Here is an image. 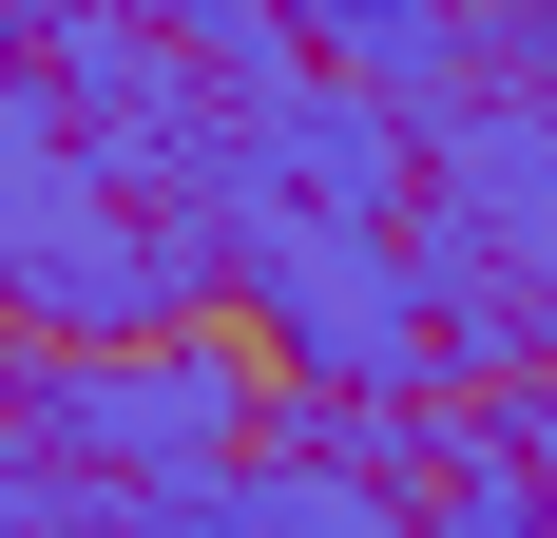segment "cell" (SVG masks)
Masks as SVG:
<instances>
[{"label":"cell","instance_id":"ba28073f","mask_svg":"<svg viewBox=\"0 0 557 538\" xmlns=\"http://www.w3.org/2000/svg\"><path fill=\"white\" fill-rule=\"evenodd\" d=\"M423 519H443V538H557V481L519 462V442H443V481H423Z\"/></svg>","mask_w":557,"mask_h":538},{"label":"cell","instance_id":"9c48e42d","mask_svg":"<svg viewBox=\"0 0 557 538\" xmlns=\"http://www.w3.org/2000/svg\"><path fill=\"white\" fill-rule=\"evenodd\" d=\"M481 77H500V97H539V115H557V0H539V20H500V39H481Z\"/></svg>","mask_w":557,"mask_h":538},{"label":"cell","instance_id":"277c9868","mask_svg":"<svg viewBox=\"0 0 557 538\" xmlns=\"http://www.w3.org/2000/svg\"><path fill=\"white\" fill-rule=\"evenodd\" d=\"M77 193H97V155H77V115H58V77H39V20L0 0V269H20L39 212H77Z\"/></svg>","mask_w":557,"mask_h":538},{"label":"cell","instance_id":"30bf717a","mask_svg":"<svg viewBox=\"0 0 557 538\" xmlns=\"http://www.w3.org/2000/svg\"><path fill=\"white\" fill-rule=\"evenodd\" d=\"M481 442H519V462H539V481H557V366H519V404H500V424H481Z\"/></svg>","mask_w":557,"mask_h":538},{"label":"cell","instance_id":"3957f363","mask_svg":"<svg viewBox=\"0 0 557 538\" xmlns=\"http://www.w3.org/2000/svg\"><path fill=\"white\" fill-rule=\"evenodd\" d=\"M250 346L212 327H135V346H39V366H0V424L20 462L58 481H193V462H250Z\"/></svg>","mask_w":557,"mask_h":538},{"label":"cell","instance_id":"6da1fadb","mask_svg":"<svg viewBox=\"0 0 557 538\" xmlns=\"http://www.w3.org/2000/svg\"><path fill=\"white\" fill-rule=\"evenodd\" d=\"M173 231L212 250V289L250 308V346H270L308 404H423V384H443V308H423L404 212H308V193L212 173Z\"/></svg>","mask_w":557,"mask_h":538},{"label":"cell","instance_id":"7a4b0ae2","mask_svg":"<svg viewBox=\"0 0 557 538\" xmlns=\"http://www.w3.org/2000/svg\"><path fill=\"white\" fill-rule=\"evenodd\" d=\"M404 250H423L443 366H557V115L539 97H443Z\"/></svg>","mask_w":557,"mask_h":538},{"label":"cell","instance_id":"5b68a950","mask_svg":"<svg viewBox=\"0 0 557 538\" xmlns=\"http://www.w3.org/2000/svg\"><path fill=\"white\" fill-rule=\"evenodd\" d=\"M58 538H288L270 462H193V481H58Z\"/></svg>","mask_w":557,"mask_h":538},{"label":"cell","instance_id":"8992f818","mask_svg":"<svg viewBox=\"0 0 557 538\" xmlns=\"http://www.w3.org/2000/svg\"><path fill=\"white\" fill-rule=\"evenodd\" d=\"M270 519H288V538H443L404 481H366L346 442H288V462H270Z\"/></svg>","mask_w":557,"mask_h":538},{"label":"cell","instance_id":"8fae6325","mask_svg":"<svg viewBox=\"0 0 557 538\" xmlns=\"http://www.w3.org/2000/svg\"><path fill=\"white\" fill-rule=\"evenodd\" d=\"M0 538H58V462H0Z\"/></svg>","mask_w":557,"mask_h":538},{"label":"cell","instance_id":"52a82bcc","mask_svg":"<svg viewBox=\"0 0 557 538\" xmlns=\"http://www.w3.org/2000/svg\"><path fill=\"white\" fill-rule=\"evenodd\" d=\"M173 20V58L212 77V97H270V77H308V20L288 0H154Z\"/></svg>","mask_w":557,"mask_h":538},{"label":"cell","instance_id":"7c38bea8","mask_svg":"<svg viewBox=\"0 0 557 538\" xmlns=\"http://www.w3.org/2000/svg\"><path fill=\"white\" fill-rule=\"evenodd\" d=\"M461 20H481V39H500V20H539V0H461Z\"/></svg>","mask_w":557,"mask_h":538}]
</instances>
